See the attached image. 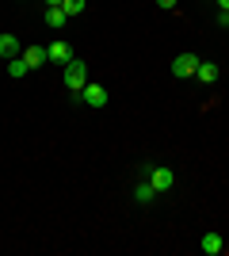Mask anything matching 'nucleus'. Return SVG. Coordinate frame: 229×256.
Masks as SVG:
<instances>
[{
	"label": "nucleus",
	"mask_w": 229,
	"mask_h": 256,
	"mask_svg": "<svg viewBox=\"0 0 229 256\" xmlns=\"http://www.w3.org/2000/svg\"><path fill=\"white\" fill-rule=\"evenodd\" d=\"M218 27H229V12H218Z\"/></svg>",
	"instance_id": "obj_14"
},
{
	"label": "nucleus",
	"mask_w": 229,
	"mask_h": 256,
	"mask_svg": "<svg viewBox=\"0 0 229 256\" xmlns=\"http://www.w3.org/2000/svg\"><path fill=\"white\" fill-rule=\"evenodd\" d=\"M61 8H65V16L73 20V16H80V12H84V0H65Z\"/></svg>",
	"instance_id": "obj_13"
},
{
	"label": "nucleus",
	"mask_w": 229,
	"mask_h": 256,
	"mask_svg": "<svg viewBox=\"0 0 229 256\" xmlns=\"http://www.w3.org/2000/svg\"><path fill=\"white\" fill-rule=\"evenodd\" d=\"M46 4H50V8H61V4H65V0H46Z\"/></svg>",
	"instance_id": "obj_16"
},
{
	"label": "nucleus",
	"mask_w": 229,
	"mask_h": 256,
	"mask_svg": "<svg viewBox=\"0 0 229 256\" xmlns=\"http://www.w3.org/2000/svg\"><path fill=\"white\" fill-rule=\"evenodd\" d=\"M76 100H84L88 107H107V88H103V84H92V80H88V84L76 92Z\"/></svg>",
	"instance_id": "obj_2"
},
{
	"label": "nucleus",
	"mask_w": 229,
	"mask_h": 256,
	"mask_svg": "<svg viewBox=\"0 0 229 256\" xmlns=\"http://www.w3.org/2000/svg\"><path fill=\"white\" fill-rule=\"evenodd\" d=\"M23 62H27V69L46 65V46H27V50H23Z\"/></svg>",
	"instance_id": "obj_8"
},
{
	"label": "nucleus",
	"mask_w": 229,
	"mask_h": 256,
	"mask_svg": "<svg viewBox=\"0 0 229 256\" xmlns=\"http://www.w3.org/2000/svg\"><path fill=\"white\" fill-rule=\"evenodd\" d=\"M218 4H222V12H229V0H218Z\"/></svg>",
	"instance_id": "obj_17"
},
{
	"label": "nucleus",
	"mask_w": 229,
	"mask_h": 256,
	"mask_svg": "<svg viewBox=\"0 0 229 256\" xmlns=\"http://www.w3.org/2000/svg\"><path fill=\"white\" fill-rule=\"evenodd\" d=\"M8 73H11V76H23V73H31V69H27V62H23V58H11V62H8Z\"/></svg>",
	"instance_id": "obj_12"
},
{
	"label": "nucleus",
	"mask_w": 229,
	"mask_h": 256,
	"mask_svg": "<svg viewBox=\"0 0 229 256\" xmlns=\"http://www.w3.org/2000/svg\"><path fill=\"white\" fill-rule=\"evenodd\" d=\"M157 4H161L164 12H172V8H176V0H157Z\"/></svg>",
	"instance_id": "obj_15"
},
{
	"label": "nucleus",
	"mask_w": 229,
	"mask_h": 256,
	"mask_svg": "<svg viewBox=\"0 0 229 256\" xmlns=\"http://www.w3.org/2000/svg\"><path fill=\"white\" fill-rule=\"evenodd\" d=\"M65 84L73 88V92H80V88L88 84V62H76L73 58V62L65 65Z\"/></svg>",
	"instance_id": "obj_1"
},
{
	"label": "nucleus",
	"mask_w": 229,
	"mask_h": 256,
	"mask_svg": "<svg viewBox=\"0 0 229 256\" xmlns=\"http://www.w3.org/2000/svg\"><path fill=\"white\" fill-rule=\"evenodd\" d=\"M195 69H199L195 54H180V58L172 62V76H180V80H184V76H195Z\"/></svg>",
	"instance_id": "obj_3"
},
{
	"label": "nucleus",
	"mask_w": 229,
	"mask_h": 256,
	"mask_svg": "<svg viewBox=\"0 0 229 256\" xmlns=\"http://www.w3.org/2000/svg\"><path fill=\"white\" fill-rule=\"evenodd\" d=\"M195 76H199V80H203V84H214V80H218V76H222V69H218V65H214V62H199Z\"/></svg>",
	"instance_id": "obj_7"
},
{
	"label": "nucleus",
	"mask_w": 229,
	"mask_h": 256,
	"mask_svg": "<svg viewBox=\"0 0 229 256\" xmlns=\"http://www.w3.org/2000/svg\"><path fill=\"white\" fill-rule=\"evenodd\" d=\"M134 199H138V203H145V206H149L153 199H157V188H153V184H138V188H134Z\"/></svg>",
	"instance_id": "obj_10"
},
{
	"label": "nucleus",
	"mask_w": 229,
	"mask_h": 256,
	"mask_svg": "<svg viewBox=\"0 0 229 256\" xmlns=\"http://www.w3.org/2000/svg\"><path fill=\"white\" fill-rule=\"evenodd\" d=\"M46 62L69 65V62H73V46H69V42H50V46H46Z\"/></svg>",
	"instance_id": "obj_5"
},
{
	"label": "nucleus",
	"mask_w": 229,
	"mask_h": 256,
	"mask_svg": "<svg viewBox=\"0 0 229 256\" xmlns=\"http://www.w3.org/2000/svg\"><path fill=\"white\" fill-rule=\"evenodd\" d=\"M0 58H4V62L19 58V38H15V34H0Z\"/></svg>",
	"instance_id": "obj_6"
},
{
	"label": "nucleus",
	"mask_w": 229,
	"mask_h": 256,
	"mask_svg": "<svg viewBox=\"0 0 229 256\" xmlns=\"http://www.w3.org/2000/svg\"><path fill=\"white\" fill-rule=\"evenodd\" d=\"M46 23H50V27H65V23H69L65 8H46Z\"/></svg>",
	"instance_id": "obj_11"
},
{
	"label": "nucleus",
	"mask_w": 229,
	"mask_h": 256,
	"mask_svg": "<svg viewBox=\"0 0 229 256\" xmlns=\"http://www.w3.org/2000/svg\"><path fill=\"white\" fill-rule=\"evenodd\" d=\"M149 184H153V188H157V192H168V188H176V172L168 168V164H161V168H153Z\"/></svg>",
	"instance_id": "obj_4"
},
{
	"label": "nucleus",
	"mask_w": 229,
	"mask_h": 256,
	"mask_svg": "<svg viewBox=\"0 0 229 256\" xmlns=\"http://www.w3.org/2000/svg\"><path fill=\"white\" fill-rule=\"evenodd\" d=\"M222 248H226V241H222V234H207V237H203V252H207V256H218Z\"/></svg>",
	"instance_id": "obj_9"
}]
</instances>
